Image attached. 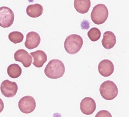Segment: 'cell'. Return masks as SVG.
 Here are the masks:
<instances>
[{
    "instance_id": "obj_13",
    "label": "cell",
    "mask_w": 129,
    "mask_h": 117,
    "mask_svg": "<svg viewBox=\"0 0 129 117\" xmlns=\"http://www.w3.org/2000/svg\"><path fill=\"white\" fill-rule=\"evenodd\" d=\"M116 35L112 32L107 31L104 33L102 43L105 49L109 50L112 48L116 45Z\"/></svg>"
},
{
    "instance_id": "obj_4",
    "label": "cell",
    "mask_w": 129,
    "mask_h": 117,
    "mask_svg": "<svg viewBox=\"0 0 129 117\" xmlns=\"http://www.w3.org/2000/svg\"><path fill=\"white\" fill-rule=\"evenodd\" d=\"M100 91L103 98L107 100H112L118 94V89L114 82L107 81L103 82L100 86Z\"/></svg>"
},
{
    "instance_id": "obj_1",
    "label": "cell",
    "mask_w": 129,
    "mask_h": 117,
    "mask_svg": "<svg viewBox=\"0 0 129 117\" xmlns=\"http://www.w3.org/2000/svg\"><path fill=\"white\" fill-rule=\"evenodd\" d=\"M65 67L60 60L53 59L48 63L45 69L44 72L47 77L51 79H57L64 75Z\"/></svg>"
},
{
    "instance_id": "obj_9",
    "label": "cell",
    "mask_w": 129,
    "mask_h": 117,
    "mask_svg": "<svg viewBox=\"0 0 129 117\" xmlns=\"http://www.w3.org/2000/svg\"><path fill=\"white\" fill-rule=\"evenodd\" d=\"M14 58L16 61L21 62L25 68L29 67L32 64L31 56L24 49L17 50L14 53Z\"/></svg>"
},
{
    "instance_id": "obj_18",
    "label": "cell",
    "mask_w": 129,
    "mask_h": 117,
    "mask_svg": "<svg viewBox=\"0 0 129 117\" xmlns=\"http://www.w3.org/2000/svg\"><path fill=\"white\" fill-rule=\"evenodd\" d=\"M101 32L100 29L96 28H93L88 32L87 35L92 41H98L101 37Z\"/></svg>"
},
{
    "instance_id": "obj_20",
    "label": "cell",
    "mask_w": 129,
    "mask_h": 117,
    "mask_svg": "<svg viewBox=\"0 0 129 117\" xmlns=\"http://www.w3.org/2000/svg\"><path fill=\"white\" fill-rule=\"evenodd\" d=\"M4 107V104L3 100L0 98V113L3 111Z\"/></svg>"
},
{
    "instance_id": "obj_12",
    "label": "cell",
    "mask_w": 129,
    "mask_h": 117,
    "mask_svg": "<svg viewBox=\"0 0 129 117\" xmlns=\"http://www.w3.org/2000/svg\"><path fill=\"white\" fill-rule=\"evenodd\" d=\"M34 59L33 65L36 67L40 68L43 66L47 60V56L43 50H38L30 53Z\"/></svg>"
},
{
    "instance_id": "obj_17",
    "label": "cell",
    "mask_w": 129,
    "mask_h": 117,
    "mask_svg": "<svg viewBox=\"0 0 129 117\" xmlns=\"http://www.w3.org/2000/svg\"><path fill=\"white\" fill-rule=\"evenodd\" d=\"M24 38L23 34L19 31L11 32L8 35V38L10 41L15 44L21 42Z\"/></svg>"
},
{
    "instance_id": "obj_3",
    "label": "cell",
    "mask_w": 129,
    "mask_h": 117,
    "mask_svg": "<svg viewBox=\"0 0 129 117\" xmlns=\"http://www.w3.org/2000/svg\"><path fill=\"white\" fill-rule=\"evenodd\" d=\"M108 16L109 11L107 7L102 4L95 6L90 15L91 20L97 25H101L105 23Z\"/></svg>"
},
{
    "instance_id": "obj_14",
    "label": "cell",
    "mask_w": 129,
    "mask_h": 117,
    "mask_svg": "<svg viewBox=\"0 0 129 117\" xmlns=\"http://www.w3.org/2000/svg\"><path fill=\"white\" fill-rule=\"evenodd\" d=\"M43 12V6L39 4L29 5L26 9L27 15L32 18H38L42 15Z\"/></svg>"
},
{
    "instance_id": "obj_10",
    "label": "cell",
    "mask_w": 129,
    "mask_h": 117,
    "mask_svg": "<svg viewBox=\"0 0 129 117\" xmlns=\"http://www.w3.org/2000/svg\"><path fill=\"white\" fill-rule=\"evenodd\" d=\"M41 41V37L38 33L34 31L29 32L26 36L25 46L29 50H32L38 47Z\"/></svg>"
},
{
    "instance_id": "obj_16",
    "label": "cell",
    "mask_w": 129,
    "mask_h": 117,
    "mask_svg": "<svg viewBox=\"0 0 129 117\" xmlns=\"http://www.w3.org/2000/svg\"><path fill=\"white\" fill-rule=\"evenodd\" d=\"M7 73L8 76L11 78H17L21 75L22 68L18 64H11L7 68Z\"/></svg>"
},
{
    "instance_id": "obj_5",
    "label": "cell",
    "mask_w": 129,
    "mask_h": 117,
    "mask_svg": "<svg viewBox=\"0 0 129 117\" xmlns=\"http://www.w3.org/2000/svg\"><path fill=\"white\" fill-rule=\"evenodd\" d=\"M15 16L13 11L9 7H0V26L3 28L9 27L14 21Z\"/></svg>"
},
{
    "instance_id": "obj_2",
    "label": "cell",
    "mask_w": 129,
    "mask_h": 117,
    "mask_svg": "<svg viewBox=\"0 0 129 117\" xmlns=\"http://www.w3.org/2000/svg\"><path fill=\"white\" fill-rule=\"evenodd\" d=\"M83 44V38L80 35L72 34L67 37L64 43V47L67 52L70 54H75L80 50Z\"/></svg>"
},
{
    "instance_id": "obj_15",
    "label": "cell",
    "mask_w": 129,
    "mask_h": 117,
    "mask_svg": "<svg viewBox=\"0 0 129 117\" xmlns=\"http://www.w3.org/2000/svg\"><path fill=\"white\" fill-rule=\"evenodd\" d=\"M74 6L76 11L81 14L87 13L91 7L90 0H74Z\"/></svg>"
},
{
    "instance_id": "obj_6",
    "label": "cell",
    "mask_w": 129,
    "mask_h": 117,
    "mask_svg": "<svg viewBox=\"0 0 129 117\" xmlns=\"http://www.w3.org/2000/svg\"><path fill=\"white\" fill-rule=\"evenodd\" d=\"M36 106L35 99L30 96H25L20 100L18 107L20 111L25 114L32 112L35 109Z\"/></svg>"
},
{
    "instance_id": "obj_7",
    "label": "cell",
    "mask_w": 129,
    "mask_h": 117,
    "mask_svg": "<svg viewBox=\"0 0 129 117\" xmlns=\"http://www.w3.org/2000/svg\"><path fill=\"white\" fill-rule=\"evenodd\" d=\"M1 93L7 98H11L15 96L18 92V85L16 82L8 80L4 81L0 87Z\"/></svg>"
},
{
    "instance_id": "obj_11",
    "label": "cell",
    "mask_w": 129,
    "mask_h": 117,
    "mask_svg": "<svg viewBox=\"0 0 129 117\" xmlns=\"http://www.w3.org/2000/svg\"><path fill=\"white\" fill-rule=\"evenodd\" d=\"M98 68L100 74L105 77L111 76L114 71L113 64L110 60H104L100 62Z\"/></svg>"
},
{
    "instance_id": "obj_19",
    "label": "cell",
    "mask_w": 129,
    "mask_h": 117,
    "mask_svg": "<svg viewBox=\"0 0 129 117\" xmlns=\"http://www.w3.org/2000/svg\"><path fill=\"white\" fill-rule=\"evenodd\" d=\"M112 117L110 112L106 110H101L97 113L95 117Z\"/></svg>"
},
{
    "instance_id": "obj_8",
    "label": "cell",
    "mask_w": 129,
    "mask_h": 117,
    "mask_svg": "<svg viewBox=\"0 0 129 117\" xmlns=\"http://www.w3.org/2000/svg\"><path fill=\"white\" fill-rule=\"evenodd\" d=\"M80 110L84 114L90 115L95 112L96 109V103L94 99L90 97H85L81 102Z\"/></svg>"
}]
</instances>
